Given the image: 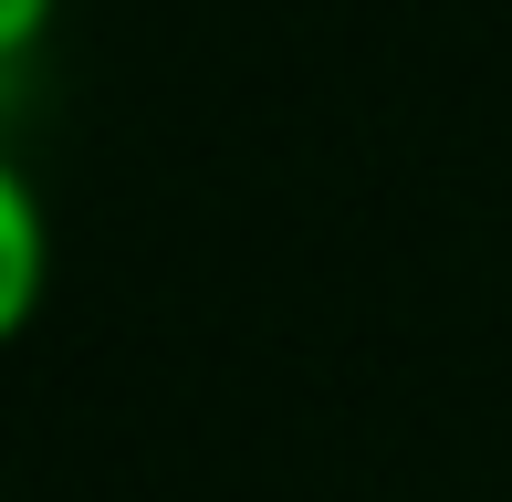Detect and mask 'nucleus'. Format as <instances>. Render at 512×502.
Returning a JSON list of instances; mask_svg holds the SVG:
<instances>
[{
	"instance_id": "nucleus-1",
	"label": "nucleus",
	"mask_w": 512,
	"mask_h": 502,
	"mask_svg": "<svg viewBox=\"0 0 512 502\" xmlns=\"http://www.w3.org/2000/svg\"><path fill=\"white\" fill-rule=\"evenodd\" d=\"M0 251H11V283H0V314H32V251H42V231H32V189L21 178H0Z\"/></svg>"
},
{
	"instance_id": "nucleus-2",
	"label": "nucleus",
	"mask_w": 512,
	"mask_h": 502,
	"mask_svg": "<svg viewBox=\"0 0 512 502\" xmlns=\"http://www.w3.org/2000/svg\"><path fill=\"white\" fill-rule=\"evenodd\" d=\"M42 11H53V0H0V42H11V53H21V42L42 32Z\"/></svg>"
}]
</instances>
